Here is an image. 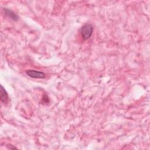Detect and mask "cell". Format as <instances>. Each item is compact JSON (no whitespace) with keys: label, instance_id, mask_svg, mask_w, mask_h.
<instances>
[{"label":"cell","instance_id":"7a4b0ae2","mask_svg":"<svg viewBox=\"0 0 150 150\" xmlns=\"http://www.w3.org/2000/svg\"><path fill=\"white\" fill-rule=\"evenodd\" d=\"M26 73L28 76L34 79H44L45 78V74L40 71L35 70H27Z\"/></svg>","mask_w":150,"mask_h":150},{"label":"cell","instance_id":"277c9868","mask_svg":"<svg viewBox=\"0 0 150 150\" xmlns=\"http://www.w3.org/2000/svg\"><path fill=\"white\" fill-rule=\"evenodd\" d=\"M4 11L6 13V14L8 17L11 18L13 20H14V21H17L18 20V16L14 13H13L12 11H11L10 10H9V9H5Z\"/></svg>","mask_w":150,"mask_h":150},{"label":"cell","instance_id":"6da1fadb","mask_svg":"<svg viewBox=\"0 0 150 150\" xmlns=\"http://www.w3.org/2000/svg\"><path fill=\"white\" fill-rule=\"evenodd\" d=\"M93 32V27L89 24L83 25L81 29V33L82 38L85 41L88 40L92 36Z\"/></svg>","mask_w":150,"mask_h":150},{"label":"cell","instance_id":"3957f363","mask_svg":"<svg viewBox=\"0 0 150 150\" xmlns=\"http://www.w3.org/2000/svg\"><path fill=\"white\" fill-rule=\"evenodd\" d=\"M0 98H1V101L4 104L7 103L8 100V93L4 88V87L1 86V92H0Z\"/></svg>","mask_w":150,"mask_h":150},{"label":"cell","instance_id":"5b68a950","mask_svg":"<svg viewBox=\"0 0 150 150\" xmlns=\"http://www.w3.org/2000/svg\"><path fill=\"white\" fill-rule=\"evenodd\" d=\"M8 148L10 149H17V148H16L15 146H14V145H8Z\"/></svg>","mask_w":150,"mask_h":150}]
</instances>
